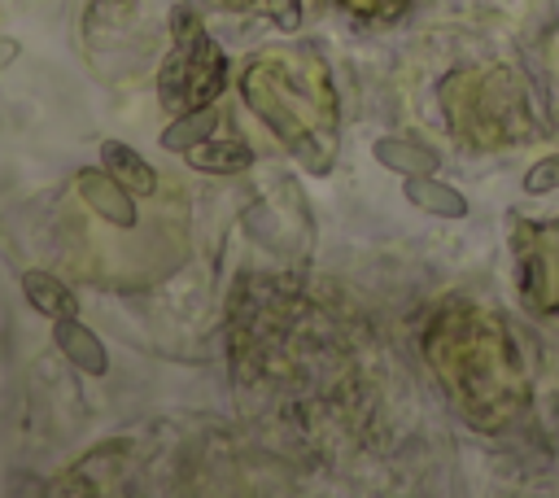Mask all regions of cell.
Masks as SVG:
<instances>
[{
    "mask_svg": "<svg viewBox=\"0 0 559 498\" xmlns=\"http://www.w3.org/2000/svg\"><path fill=\"white\" fill-rule=\"evenodd\" d=\"M79 192H83L87 210H96L105 223H114V227H135V201H131V192H127L109 170H83V175H79Z\"/></svg>",
    "mask_w": 559,
    "mask_h": 498,
    "instance_id": "6da1fadb",
    "label": "cell"
},
{
    "mask_svg": "<svg viewBox=\"0 0 559 498\" xmlns=\"http://www.w3.org/2000/svg\"><path fill=\"white\" fill-rule=\"evenodd\" d=\"M52 341H57V349H61L79 371H87V376H105V371H109V354H105L100 336H96L87 323H79V315L52 319Z\"/></svg>",
    "mask_w": 559,
    "mask_h": 498,
    "instance_id": "7a4b0ae2",
    "label": "cell"
},
{
    "mask_svg": "<svg viewBox=\"0 0 559 498\" xmlns=\"http://www.w3.org/2000/svg\"><path fill=\"white\" fill-rule=\"evenodd\" d=\"M100 162H105V170H109L131 197H148V192H157V175H153V166H148L131 144H122V140H105V144H100Z\"/></svg>",
    "mask_w": 559,
    "mask_h": 498,
    "instance_id": "3957f363",
    "label": "cell"
},
{
    "mask_svg": "<svg viewBox=\"0 0 559 498\" xmlns=\"http://www.w3.org/2000/svg\"><path fill=\"white\" fill-rule=\"evenodd\" d=\"M22 293H26V301H31L39 315H48V319H70V315H79L74 293H70L52 271H39V266L22 271Z\"/></svg>",
    "mask_w": 559,
    "mask_h": 498,
    "instance_id": "277c9868",
    "label": "cell"
},
{
    "mask_svg": "<svg viewBox=\"0 0 559 498\" xmlns=\"http://www.w3.org/2000/svg\"><path fill=\"white\" fill-rule=\"evenodd\" d=\"M406 201L428 210V214H437V218H463L467 214V197L459 188L432 179V175H411L406 179Z\"/></svg>",
    "mask_w": 559,
    "mask_h": 498,
    "instance_id": "5b68a950",
    "label": "cell"
},
{
    "mask_svg": "<svg viewBox=\"0 0 559 498\" xmlns=\"http://www.w3.org/2000/svg\"><path fill=\"white\" fill-rule=\"evenodd\" d=\"M188 162L197 170H210V175H236L253 162V153L240 140H201V144L188 149Z\"/></svg>",
    "mask_w": 559,
    "mask_h": 498,
    "instance_id": "8992f818",
    "label": "cell"
},
{
    "mask_svg": "<svg viewBox=\"0 0 559 498\" xmlns=\"http://www.w3.org/2000/svg\"><path fill=\"white\" fill-rule=\"evenodd\" d=\"M214 127H218V109H214V105H197V109H183V114H179V122L162 131V144H166V149H175V153H188L192 144L210 140V135H214Z\"/></svg>",
    "mask_w": 559,
    "mask_h": 498,
    "instance_id": "52a82bcc",
    "label": "cell"
},
{
    "mask_svg": "<svg viewBox=\"0 0 559 498\" xmlns=\"http://www.w3.org/2000/svg\"><path fill=\"white\" fill-rule=\"evenodd\" d=\"M376 162L389 166V170H397L402 179L432 175L437 170V153H428V149H419L411 140H376Z\"/></svg>",
    "mask_w": 559,
    "mask_h": 498,
    "instance_id": "ba28073f",
    "label": "cell"
},
{
    "mask_svg": "<svg viewBox=\"0 0 559 498\" xmlns=\"http://www.w3.org/2000/svg\"><path fill=\"white\" fill-rule=\"evenodd\" d=\"M555 188H559V153L533 162L528 175H524V192L528 197H542V192H555Z\"/></svg>",
    "mask_w": 559,
    "mask_h": 498,
    "instance_id": "9c48e42d",
    "label": "cell"
}]
</instances>
